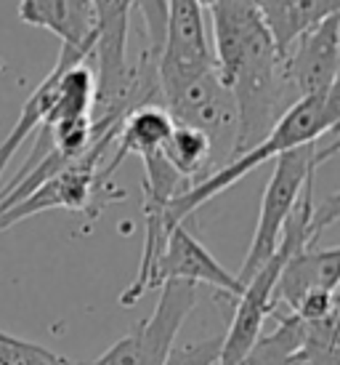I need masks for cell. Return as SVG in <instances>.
I'll use <instances>...</instances> for the list:
<instances>
[{"label":"cell","instance_id":"5b68a950","mask_svg":"<svg viewBox=\"0 0 340 365\" xmlns=\"http://www.w3.org/2000/svg\"><path fill=\"white\" fill-rule=\"evenodd\" d=\"M160 288L157 307L147 320H141L101 357L90 363L75 360V365H168L181 325L197 304V285L168 280Z\"/></svg>","mask_w":340,"mask_h":365},{"label":"cell","instance_id":"277c9868","mask_svg":"<svg viewBox=\"0 0 340 365\" xmlns=\"http://www.w3.org/2000/svg\"><path fill=\"white\" fill-rule=\"evenodd\" d=\"M211 19L213 61L226 88L280 61L274 38L253 0H218L211 9Z\"/></svg>","mask_w":340,"mask_h":365},{"label":"cell","instance_id":"7a4b0ae2","mask_svg":"<svg viewBox=\"0 0 340 365\" xmlns=\"http://www.w3.org/2000/svg\"><path fill=\"white\" fill-rule=\"evenodd\" d=\"M335 153H340V139H335L324 150H319L317 144H306V147L290 150V153L277 158L274 173L269 176V184H266L263 197H260V213L255 232H253V243L248 248L245 262H242L240 274H237V280L242 285L248 283L280 248L285 224L290 219V213L295 211L309 179H314L317 168L324 160H330Z\"/></svg>","mask_w":340,"mask_h":365},{"label":"cell","instance_id":"8fae6325","mask_svg":"<svg viewBox=\"0 0 340 365\" xmlns=\"http://www.w3.org/2000/svg\"><path fill=\"white\" fill-rule=\"evenodd\" d=\"M173 118L168 115L165 107L160 104H149V107H141V110H133L120 123V131H117V150H115V158L110 160V165L101 171V179L110 182V176L117 171L128 155H152V153H160L165 142L170 139L173 133Z\"/></svg>","mask_w":340,"mask_h":365},{"label":"cell","instance_id":"3957f363","mask_svg":"<svg viewBox=\"0 0 340 365\" xmlns=\"http://www.w3.org/2000/svg\"><path fill=\"white\" fill-rule=\"evenodd\" d=\"M120 128L101 133L96 142L88 147V153L80 155L75 163H70L64 171L43 182L35 192H30L24 200L14 203L11 208L0 211V230H9L11 224H19L35 213L51 211V208H67V211H85L88 216H99L101 208L110 200H122L125 195L115 192L110 182L101 179L99 163Z\"/></svg>","mask_w":340,"mask_h":365},{"label":"cell","instance_id":"4fadbf2b","mask_svg":"<svg viewBox=\"0 0 340 365\" xmlns=\"http://www.w3.org/2000/svg\"><path fill=\"white\" fill-rule=\"evenodd\" d=\"M340 14V0H285L280 11L266 19L277 53L285 56V51L290 48L292 43L298 41L303 32H309L311 27L322 24L330 16Z\"/></svg>","mask_w":340,"mask_h":365},{"label":"cell","instance_id":"8992f818","mask_svg":"<svg viewBox=\"0 0 340 365\" xmlns=\"http://www.w3.org/2000/svg\"><path fill=\"white\" fill-rule=\"evenodd\" d=\"M280 59L298 99L324 96L338 81L340 14L303 32Z\"/></svg>","mask_w":340,"mask_h":365},{"label":"cell","instance_id":"52a82bcc","mask_svg":"<svg viewBox=\"0 0 340 365\" xmlns=\"http://www.w3.org/2000/svg\"><path fill=\"white\" fill-rule=\"evenodd\" d=\"M173 123L179 125H191L208 133L213 142V150L221 139H229L234 144V133H237V107H234V96L223 86L218 78V70L213 67L200 78L186 83L181 91H176L170 99L162 104Z\"/></svg>","mask_w":340,"mask_h":365},{"label":"cell","instance_id":"e0dca14e","mask_svg":"<svg viewBox=\"0 0 340 365\" xmlns=\"http://www.w3.org/2000/svg\"><path fill=\"white\" fill-rule=\"evenodd\" d=\"M221 344H223V336L205 339V341H197V344L179 346V349L173 346L168 365H218Z\"/></svg>","mask_w":340,"mask_h":365},{"label":"cell","instance_id":"44dd1931","mask_svg":"<svg viewBox=\"0 0 340 365\" xmlns=\"http://www.w3.org/2000/svg\"><path fill=\"white\" fill-rule=\"evenodd\" d=\"M338 81H340V64H338Z\"/></svg>","mask_w":340,"mask_h":365},{"label":"cell","instance_id":"30bf717a","mask_svg":"<svg viewBox=\"0 0 340 365\" xmlns=\"http://www.w3.org/2000/svg\"><path fill=\"white\" fill-rule=\"evenodd\" d=\"M340 285V245L332 248H303L300 254L290 256V262L285 264L277 283L274 302H285L295 309L300 299L311 291H327L335 294Z\"/></svg>","mask_w":340,"mask_h":365},{"label":"cell","instance_id":"5bb4252c","mask_svg":"<svg viewBox=\"0 0 340 365\" xmlns=\"http://www.w3.org/2000/svg\"><path fill=\"white\" fill-rule=\"evenodd\" d=\"M96 102V75L85 61L70 64L61 72L51 104L46 125H53L59 120H75V118H90Z\"/></svg>","mask_w":340,"mask_h":365},{"label":"cell","instance_id":"ffe728a7","mask_svg":"<svg viewBox=\"0 0 340 365\" xmlns=\"http://www.w3.org/2000/svg\"><path fill=\"white\" fill-rule=\"evenodd\" d=\"M197 3H200V9H202V11H211L213 6L218 3V0H197Z\"/></svg>","mask_w":340,"mask_h":365},{"label":"cell","instance_id":"6da1fadb","mask_svg":"<svg viewBox=\"0 0 340 365\" xmlns=\"http://www.w3.org/2000/svg\"><path fill=\"white\" fill-rule=\"evenodd\" d=\"M335 131L327 107H324V96H311V99H298L290 110L282 115V120L271 128V133L258 142L255 147H250L248 153L237 155L234 160H229L226 165H221L218 171L208 173L205 179H200L197 184H191L186 190H181L165 208V230H173L176 224H184V219H189L191 213L197 211L200 205H205L208 200H213L216 195H221L223 190H229L231 184H237L240 179H245L250 171H255L258 165H263L266 160H277L280 155L314 144L319 136Z\"/></svg>","mask_w":340,"mask_h":365},{"label":"cell","instance_id":"ac0fdd59","mask_svg":"<svg viewBox=\"0 0 340 365\" xmlns=\"http://www.w3.org/2000/svg\"><path fill=\"white\" fill-rule=\"evenodd\" d=\"M340 219V190L332 192L330 197H324L319 205H314V213H311V224H309V235L311 243L319 237L330 224H335Z\"/></svg>","mask_w":340,"mask_h":365},{"label":"cell","instance_id":"9a60e30c","mask_svg":"<svg viewBox=\"0 0 340 365\" xmlns=\"http://www.w3.org/2000/svg\"><path fill=\"white\" fill-rule=\"evenodd\" d=\"M303 344H306V323L298 314H287L271 334L255 339V344L245 352L240 365H292Z\"/></svg>","mask_w":340,"mask_h":365},{"label":"cell","instance_id":"ba28073f","mask_svg":"<svg viewBox=\"0 0 340 365\" xmlns=\"http://www.w3.org/2000/svg\"><path fill=\"white\" fill-rule=\"evenodd\" d=\"M168 280H184V283H208L223 294L240 299L245 285L237 280V274L223 269L221 262L184 227L176 224L165 237L154 272H152V288L168 283Z\"/></svg>","mask_w":340,"mask_h":365},{"label":"cell","instance_id":"7c38bea8","mask_svg":"<svg viewBox=\"0 0 340 365\" xmlns=\"http://www.w3.org/2000/svg\"><path fill=\"white\" fill-rule=\"evenodd\" d=\"M19 19L30 27L53 32L61 46H96L93 27L78 19L70 0H19Z\"/></svg>","mask_w":340,"mask_h":365},{"label":"cell","instance_id":"9c48e42d","mask_svg":"<svg viewBox=\"0 0 340 365\" xmlns=\"http://www.w3.org/2000/svg\"><path fill=\"white\" fill-rule=\"evenodd\" d=\"M88 56H93V43L90 46H61L59 59H56V67L48 72V78L32 91V96L24 102L19 112V120L11 128V133L3 139L0 144V176L6 173V165L9 160L16 155L21 144L30 139L32 133L38 131L41 125H46L48 120L51 104H53V93H56V83H59L61 72L67 70L70 64H78V61H85Z\"/></svg>","mask_w":340,"mask_h":365},{"label":"cell","instance_id":"2e32d148","mask_svg":"<svg viewBox=\"0 0 340 365\" xmlns=\"http://www.w3.org/2000/svg\"><path fill=\"white\" fill-rule=\"evenodd\" d=\"M165 160L173 165V171L179 173L184 182H191V176H200L213 160V142L208 133L191 125H173L170 139L162 147Z\"/></svg>","mask_w":340,"mask_h":365},{"label":"cell","instance_id":"d6986e66","mask_svg":"<svg viewBox=\"0 0 340 365\" xmlns=\"http://www.w3.org/2000/svg\"><path fill=\"white\" fill-rule=\"evenodd\" d=\"M72 11L78 14V19L83 21V24H88V27H93V9H90V0H70Z\"/></svg>","mask_w":340,"mask_h":365}]
</instances>
